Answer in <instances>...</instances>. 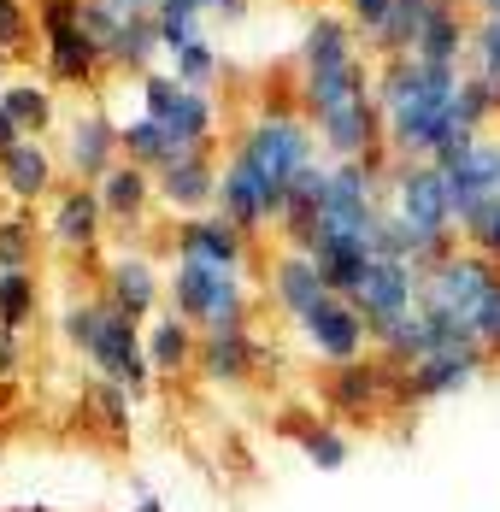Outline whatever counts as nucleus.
<instances>
[{
	"instance_id": "f257e3e1",
	"label": "nucleus",
	"mask_w": 500,
	"mask_h": 512,
	"mask_svg": "<svg viewBox=\"0 0 500 512\" xmlns=\"http://www.w3.org/2000/svg\"><path fill=\"white\" fill-rule=\"evenodd\" d=\"M459 89L465 77L453 65L424 59H389L377 71V112H383V142L400 159H436L442 142L465 136L459 124Z\"/></svg>"
},
{
	"instance_id": "f03ea898",
	"label": "nucleus",
	"mask_w": 500,
	"mask_h": 512,
	"mask_svg": "<svg viewBox=\"0 0 500 512\" xmlns=\"http://www.w3.org/2000/svg\"><path fill=\"white\" fill-rule=\"evenodd\" d=\"M312 148H318V130H312L306 118H295V112H265V118H253L248 130H242L236 159L248 165L265 189H271L277 218H283V201H289V183L318 159Z\"/></svg>"
},
{
	"instance_id": "7ed1b4c3",
	"label": "nucleus",
	"mask_w": 500,
	"mask_h": 512,
	"mask_svg": "<svg viewBox=\"0 0 500 512\" xmlns=\"http://www.w3.org/2000/svg\"><path fill=\"white\" fill-rule=\"evenodd\" d=\"M171 312L189 318L200 336L248 330V283H242V271H218V265H200V259H177V271H171Z\"/></svg>"
},
{
	"instance_id": "20e7f679",
	"label": "nucleus",
	"mask_w": 500,
	"mask_h": 512,
	"mask_svg": "<svg viewBox=\"0 0 500 512\" xmlns=\"http://www.w3.org/2000/svg\"><path fill=\"white\" fill-rule=\"evenodd\" d=\"M395 212L400 224L418 242H459V218H453V195H448V171L436 159H400L395 171Z\"/></svg>"
},
{
	"instance_id": "39448f33",
	"label": "nucleus",
	"mask_w": 500,
	"mask_h": 512,
	"mask_svg": "<svg viewBox=\"0 0 500 512\" xmlns=\"http://www.w3.org/2000/svg\"><path fill=\"white\" fill-rule=\"evenodd\" d=\"M500 283V265L483 254H459L453 248L436 271H424L418 277V307L436 312V318H448V324H459V330H471V318H477V307L489 301V289Z\"/></svg>"
},
{
	"instance_id": "423d86ee",
	"label": "nucleus",
	"mask_w": 500,
	"mask_h": 512,
	"mask_svg": "<svg viewBox=\"0 0 500 512\" xmlns=\"http://www.w3.org/2000/svg\"><path fill=\"white\" fill-rule=\"evenodd\" d=\"M83 359L100 371V383H118V389H130L136 401L148 395V377H153V365H148V336L124 318V312H100V330H95V342L83 348Z\"/></svg>"
},
{
	"instance_id": "0eeeda50",
	"label": "nucleus",
	"mask_w": 500,
	"mask_h": 512,
	"mask_svg": "<svg viewBox=\"0 0 500 512\" xmlns=\"http://www.w3.org/2000/svg\"><path fill=\"white\" fill-rule=\"evenodd\" d=\"M42 42H48L53 77H65V83H89L100 65H106L100 42L89 36V24H83V0H48L42 6Z\"/></svg>"
},
{
	"instance_id": "6e6552de",
	"label": "nucleus",
	"mask_w": 500,
	"mask_h": 512,
	"mask_svg": "<svg viewBox=\"0 0 500 512\" xmlns=\"http://www.w3.org/2000/svg\"><path fill=\"white\" fill-rule=\"evenodd\" d=\"M359 318L371 324V336H383L395 318L418 307V271L412 265H395V259H371V271H365V283L348 295Z\"/></svg>"
},
{
	"instance_id": "1a4fd4ad",
	"label": "nucleus",
	"mask_w": 500,
	"mask_h": 512,
	"mask_svg": "<svg viewBox=\"0 0 500 512\" xmlns=\"http://www.w3.org/2000/svg\"><path fill=\"white\" fill-rule=\"evenodd\" d=\"M300 336H306V348H312L318 359H330V365H353V359H365L371 324L359 318L353 301L330 295L318 312H306V318H300Z\"/></svg>"
},
{
	"instance_id": "9d476101",
	"label": "nucleus",
	"mask_w": 500,
	"mask_h": 512,
	"mask_svg": "<svg viewBox=\"0 0 500 512\" xmlns=\"http://www.w3.org/2000/svg\"><path fill=\"white\" fill-rule=\"evenodd\" d=\"M177 259H200V265H218V271H242L248 259V230H236L224 212H200L177 224Z\"/></svg>"
},
{
	"instance_id": "9b49d317",
	"label": "nucleus",
	"mask_w": 500,
	"mask_h": 512,
	"mask_svg": "<svg viewBox=\"0 0 500 512\" xmlns=\"http://www.w3.org/2000/svg\"><path fill=\"white\" fill-rule=\"evenodd\" d=\"M483 348L477 342H465V348H436L430 359H418L412 371H406V401H448L459 395L477 371H483Z\"/></svg>"
},
{
	"instance_id": "f8f14e48",
	"label": "nucleus",
	"mask_w": 500,
	"mask_h": 512,
	"mask_svg": "<svg viewBox=\"0 0 500 512\" xmlns=\"http://www.w3.org/2000/svg\"><path fill=\"white\" fill-rule=\"evenodd\" d=\"M153 195L183 218H200L206 206H218V165L206 154H177L165 171H153Z\"/></svg>"
},
{
	"instance_id": "ddd939ff",
	"label": "nucleus",
	"mask_w": 500,
	"mask_h": 512,
	"mask_svg": "<svg viewBox=\"0 0 500 512\" xmlns=\"http://www.w3.org/2000/svg\"><path fill=\"white\" fill-rule=\"evenodd\" d=\"M306 259L318 265V277L330 283V295H342L348 301L353 289L365 283V271H371V236H342V230H318L312 236V248H306Z\"/></svg>"
},
{
	"instance_id": "4468645a",
	"label": "nucleus",
	"mask_w": 500,
	"mask_h": 512,
	"mask_svg": "<svg viewBox=\"0 0 500 512\" xmlns=\"http://www.w3.org/2000/svg\"><path fill=\"white\" fill-rule=\"evenodd\" d=\"M124 154V142H118V124L106 118V112H77V124L65 130V159H71V171L95 189L100 177L118 165Z\"/></svg>"
},
{
	"instance_id": "2eb2a0df",
	"label": "nucleus",
	"mask_w": 500,
	"mask_h": 512,
	"mask_svg": "<svg viewBox=\"0 0 500 512\" xmlns=\"http://www.w3.org/2000/svg\"><path fill=\"white\" fill-rule=\"evenodd\" d=\"M218 212L236 224V230H265V224H277V201H271V189L253 177L242 159L230 154L224 159V171H218Z\"/></svg>"
},
{
	"instance_id": "dca6fc26",
	"label": "nucleus",
	"mask_w": 500,
	"mask_h": 512,
	"mask_svg": "<svg viewBox=\"0 0 500 512\" xmlns=\"http://www.w3.org/2000/svg\"><path fill=\"white\" fill-rule=\"evenodd\" d=\"M448 195H453V218H477L483 206L500 195V142H477L471 154L448 171Z\"/></svg>"
},
{
	"instance_id": "f3484780",
	"label": "nucleus",
	"mask_w": 500,
	"mask_h": 512,
	"mask_svg": "<svg viewBox=\"0 0 500 512\" xmlns=\"http://www.w3.org/2000/svg\"><path fill=\"white\" fill-rule=\"evenodd\" d=\"M106 307L124 312L130 324H142V318L159 307V271H153V259L118 254L106 265Z\"/></svg>"
},
{
	"instance_id": "a211bd4d",
	"label": "nucleus",
	"mask_w": 500,
	"mask_h": 512,
	"mask_svg": "<svg viewBox=\"0 0 500 512\" xmlns=\"http://www.w3.org/2000/svg\"><path fill=\"white\" fill-rule=\"evenodd\" d=\"M100 224H106V206L89 183H71V189H59V201H53V218H48V236L59 248H95L100 242Z\"/></svg>"
},
{
	"instance_id": "6ab92c4d",
	"label": "nucleus",
	"mask_w": 500,
	"mask_h": 512,
	"mask_svg": "<svg viewBox=\"0 0 500 512\" xmlns=\"http://www.w3.org/2000/svg\"><path fill=\"white\" fill-rule=\"evenodd\" d=\"M271 301L300 324L306 312H318L324 301H330V283L318 277V265H312L306 254H283L277 265H271Z\"/></svg>"
},
{
	"instance_id": "aec40b11",
	"label": "nucleus",
	"mask_w": 500,
	"mask_h": 512,
	"mask_svg": "<svg viewBox=\"0 0 500 512\" xmlns=\"http://www.w3.org/2000/svg\"><path fill=\"white\" fill-rule=\"evenodd\" d=\"M459 53H471V24L459 18L453 0H430L412 59H424V65H453V71H459Z\"/></svg>"
},
{
	"instance_id": "412c9836",
	"label": "nucleus",
	"mask_w": 500,
	"mask_h": 512,
	"mask_svg": "<svg viewBox=\"0 0 500 512\" xmlns=\"http://www.w3.org/2000/svg\"><path fill=\"white\" fill-rule=\"evenodd\" d=\"M389 359L377 365V359H353V365H336V377H330V407L336 412H377L389 401Z\"/></svg>"
},
{
	"instance_id": "4be33fe9",
	"label": "nucleus",
	"mask_w": 500,
	"mask_h": 512,
	"mask_svg": "<svg viewBox=\"0 0 500 512\" xmlns=\"http://www.w3.org/2000/svg\"><path fill=\"white\" fill-rule=\"evenodd\" d=\"M259 365V342L248 330H224V336H200V359L195 371L206 383H248Z\"/></svg>"
},
{
	"instance_id": "5701e85b",
	"label": "nucleus",
	"mask_w": 500,
	"mask_h": 512,
	"mask_svg": "<svg viewBox=\"0 0 500 512\" xmlns=\"http://www.w3.org/2000/svg\"><path fill=\"white\" fill-rule=\"evenodd\" d=\"M100 206H106V218H118V224H142V212L153 201V171L142 165H130V159H118L106 177L95 183Z\"/></svg>"
},
{
	"instance_id": "b1692460",
	"label": "nucleus",
	"mask_w": 500,
	"mask_h": 512,
	"mask_svg": "<svg viewBox=\"0 0 500 512\" xmlns=\"http://www.w3.org/2000/svg\"><path fill=\"white\" fill-rule=\"evenodd\" d=\"M200 359V330L189 318H153L148 324V365L153 371H165V377H183V371H195Z\"/></svg>"
},
{
	"instance_id": "393cba45",
	"label": "nucleus",
	"mask_w": 500,
	"mask_h": 512,
	"mask_svg": "<svg viewBox=\"0 0 500 512\" xmlns=\"http://www.w3.org/2000/svg\"><path fill=\"white\" fill-rule=\"evenodd\" d=\"M0 189L12 201H42L53 189V154L42 142H18L12 154H0Z\"/></svg>"
},
{
	"instance_id": "a878e982",
	"label": "nucleus",
	"mask_w": 500,
	"mask_h": 512,
	"mask_svg": "<svg viewBox=\"0 0 500 512\" xmlns=\"http://www.w3.org/2000/svg\"><path fill=\"white\" fill-rule=\"evenodd\" d=\"M212 130H218V106L212 95H183V106L165 118V136H171V148L177 154H206V142H212Z\"/></svg>"
},
{
	"instance_id": "bb28decb",
	"label": "nucleus",
	"mask_w": 500,
	"mask_h": 512,
	"mask_svg": "<svg viewBox=\"0 0 500 512\" xmlns=\"http://www.w3.org/2000/svg\"><path fill=\"white\" fill-rule=\"evenodd\" d=\"M118 142H124V159L130 165H142V171H165L177 148H171V136H165V124L148 118V112H136L130 124H118Z\"/></svg>"
},
{
	"instance_id": "cd10ccee",
	"label": "nucleus",
	"mask_w": 500,
	"mask_h": 512,
	"mask_svg": "<svg viewBox=\"0 0 500 512\" xmlns=\"http://www.w3.org/2000/svg\"><path fill=\"white\" fill-rule=\"evenodd\" d=\"M0 101H6V112L18 118V130H24L30 142L53 124V95L42 89V83H6V89H0Z\"/></svg>"
},
{
	"instance_id": "c85d7f7f",
	"label": "nucleus",
	"mask_w": 500,
	"mask_h": 512,
	"mask_svg": "<svg viewBox=\"0 0 500 512\" xmlns=\"http://www.w3.org/2000/svg\"><path fill=\"white\" fill-rule=\"evenodd\" d=\"M36 271H0V330H24L36 318Z\"/></svg>"
},
{
	"instance_id": "c756f323",
	"label": "nucleus",
	"mask_w": 500,
	"mask_h": 512,
	"mask_svg": "<svg viewBox=\"0 0 500 512\" xmlns=\"http://www.w3.org/2000/svg\"><path fill=\"white\" fill-rule=\"evenodd\" d=\"M36 265V224L24 212L0 218V271H30Z\"/></svg>"
},
{
	"instance_id": "7c9ffc66",
	"label": "nucleus",
	"mask_w": 500,
	"mask_h": 512,
	"mask_svg": "<svg viewBox=\"0 0 500 512\" xmlns=\"http://www.w3.org/2000/svg\"><path fill=\"white\" fill-rule=\"evenodd\" d=\"M171 77H177L183 89L206 95V89H212V77H218V53H212V42H189V48L171 53Z\"/></svg>"
},
{
	"instance_id": "2f4dec72",
	"label": "nucleus",
	"mask_w": 500,
	"mask_h": 512,
	"mask_svg": "<svg viewBox=\"0 0 500 512\" xmlns=\"http://www.w3.org/2000/svg\"><path fill=\"white\" fill-rule=\"evenodd\" d=\"M471 65H477V77L500 95V18L471 24Z\"/></svg>"
},
{
	"instance_id": "473e14b6",
	"label": "nucleus",
	"mask_w": 500,
	"mask_h": 512,
	"mask_svg": "<svg viewBox=\"0 0 500 512\" xmlns=\"http://www.w3.org/2000/svg\"><path fill=\"white\" fill-rule=\"evenodd\" d=\"M183 95H189V89H183L171 71H148V77H142V112H148V118H159V124L183 106Z\"/></svg>"
},
{
	"instance_id": "72a5a7b5",
	"label": "nucleus",
	"mask_w": 500,
	"mask_h": 512,
	"mask_svg": "<svg viewBox=\"0 0 500 512\" xmlns=\"http://www.w3.org/2000/svg\"><path fill=\"white\" fill-rule=\"evenodd\" d=\"M300 454L318 465V471H342L348 465V442L330 424H318V430H300Z\"/></svg>"
},
{
	"instance_id": "f704fd0d",
	"label": "nucleus",
	"mask_w": 500,
	"mask_h": 512,
	"mask_svg": "<svg viewBox=\"0 0 500 512\" xmlns=\"http://www.w3.org/2000/svg\"><path fill=\"white\" fill-rule=\"evenodd\" d=\"M459 230H465V242H471V254H483V259H495V265H500V195H495L489 206H483L477 218H465Z\"/></svg>"
},
{
	"instance_id": "c9c22d12",
	"label": "nucleus",
	"mask_w": 500,
	"mask_h": 512,
	"mask_svg": "<svg viewBox=\"0 0 500 512\" xmlns=\"http://www.w3.org/2000/svg\"><path fill=\"white\" fill-rule=\"evenodd\" d=\"M395 6L400 0H348V24L353 30H365V42H371V36L395 18Z\"/></svg>"
},
{
	"instance_id": "e433bc0d",
	"label": "nucleus",
	"mask_w": 500,
	"mask_h": 512,
	"mask_svg": "<svg viewBox=\"0 0 500 512\" xmlns=\"http://www.w3.org/2000/svg\"><path fill=\"white\" fill-rule=\"evenodd\" d=\"M130 401H136V395H130V389H118V383H100V389H95V407H100V418H106L112 430H124Z\"/></svg>"
},
{
	"instance_id": "4c0bfd02",
	"label": "nucleus",
	"mask_w": 500,
	"mask_h": 512,
	"mask_svg": "<svg viewBox=\"0 0 500 512\" xmlns=\"http://www.w3.org/2000/svg\"><path fill=\"white\" fill-rule=\"evenodd\" d=\"M24 30H30V18H24V6L18 0H0V48L12 53L24 42Z\"/></svg>"
},
{
	"instance_id": "58836bf2",
	"label": "nucleus",
	"mask_w": 500,
	"mask_h": 512,
	"mask_svg": "<svg viewBox=\"0 0 500 512\" xmlns=\"http://www.w3.org/2000/svg\"><path fill=\"white\" fill-rule=\"evenodd\" d=\"M18 359H24V348H18V330H0V383L18 371Z\"/></svg>"
},
{
	"instance_id": "ea45409f",
	"label": "nucleus",
	"mask_w": 500,
	"mask_h": 512,
	"mask_svg": "<svg viewBox=\"0 0 500 512\" xmlns=\"http://www.w3.org/2000/svg\"><path fill=\"white\" fill-rule=\"evenodd\" d=\"M18 142H30V136H24V130H18V118H12V112H6V101H0V154H12V148H18Z\"/></svg>"
},
{
	"instance_id": "a19ab883",
	"label": "nucleus",
	"mask_w": 500,
	"mask_h": 512,
	"mask_svg": "<svg viewBox=\"0 0 500 512\" xmlns=\"http://www.w3.org/2000/svg\"><path fill=\"white\" fill-rule=\"evenodd\" d=\"M206 12H224V18H242V12H248V0H206Z\"/></svg>"
},
{
	"instance_id": "79ce46f5",
	"label": "nucleus",
	"mask_w": 500,
	"mask_h": 512,
	"mask_svg": "<svg viewBox=\"0 0 500 512\" xmlns=\"http://www.w3.org/2000/svg\"><path fill=\"white\" fill-rule=\"evenodd\" d=\"M483 6V18H500V0H477Z\"/></svg>"
},
{
	"instance_id": "37998d69",
	"label": "nucleus",
	"mask_w": 500,
	"mask_h": 512,
	"mask_svg": "<svg viewBox=\"0 0 500 512\" xmlns=\"http://www.w3.org/2000/svg\"><path fill=\"white\" fill-rule=\"evenodd\" d=\"M136 512H165V507H159V501H142V507H136Z\"/></svg>"
},
{
	"instance_id": "c03bdc74",
	"label": "nucleus",
	"mask_w": 500,
	"mask_h": 512,
	"mask_svg": "<svg viewBox=\"0 0 500 512\" xmlns=\"http://www.w3.org/2000/svg\"><path fill=\"white\" fill-rule=\"evenodd\" d=\"M0 77H6V48H0Z\"/></svg>"
},
{
	"instance_id": "a18cd8bd",
	"label": "nucleus",
	"mask_w": 500,
	"mask_h": 512,
	"mask_svg": "<svg viewBox=\"0 0 500 512\" xmlns=\"http://www.w3.org/2000/svg\"><path fill=\"white\" fill-rule=\"evenodd\" d=\"M418 6H424V0H418Z\"/></svg>"
}]
</instances>
